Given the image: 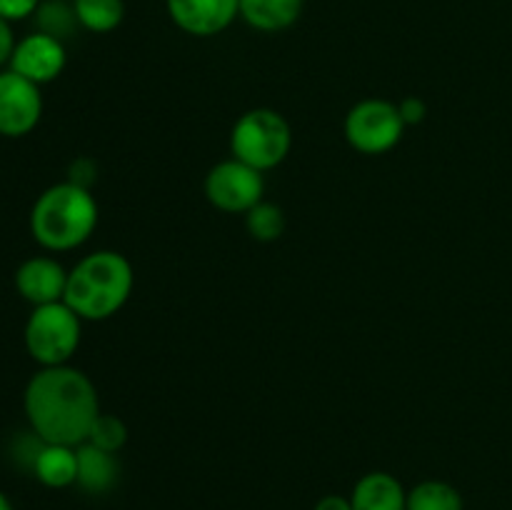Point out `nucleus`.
<instances>
[{"label":"nucleus","instance_id":"nucleus-21","mask_svg":"<svg viewBox=\"0 0 512 510\" xmlns=\"http://www.w3.org/2000/svg\"><path fill=\"white\" fill-rule=\"evenodd\" d=\"M40 3L43 0H0V18L10 20V23L33 18Z\"/></svg>","mask_w":512,"mask_h":510},{"label":"nucleus","instance_id":"nucleus-17","mask_svg":"<svg viewBox=\"0 0 512 510\" xmlns=\"http://www.w3.org/2000/svg\"><path fill=\"white\" fill-rule=\"evenodd\" d=\"M408 510H465V503L453 483L420 480L408 490Z\"/></svg>","mask_w":512,"mask_h":510},{"label":"nucleus","instance_id":"nucleus-11","mask_svg":"<svg viewBox=\"0 0 512 510\" xmlns=\"http://www.w3.org/2000/svg\"><path fill=\"white\" fill-rule=\"evenodd\" d=\"M68 288V270L50 255H35L23 260L15 270V290L33 308L48 303H60Z\"/></svg>","mask_w":512,"mask_h":510},{"label":"nucleus","instance_id":"nucleus-7","mask_svg":"<svg viewBox=\"0 0 512 510\" xmlns=\"http://www.w3.org/2000/svg\"><path fill=\"white\" fill-rule=\"evenodd\" d=\"M203 188L208 203L230 215H245L260 200H265L263 173L235 158L213 165L205 175Z\"/></svg>","mask_w":512,"mask_h":510},{"label":"nucleus","instance_id":"nucleus-3","mask_svg":"<svg viewBox=\"0 0 512 510\" xmlns=\"http://www.w3.org/2000/svg\"><path fill=\"white\" fill-rule=\"evenodd\" d=\"M98 218L100 210L90 188L65 180L38 195L30 210V233L48 253H68L88 243Z\"/></svg>","mask_w":512,"mask_h":510},{"label":"nucleus","instance_id":"nucleus-23","mask_svg":"<svg viewBox=\"0 0 512 510\" xmlns=\"http://www.w3.org/2000/svg\"><path fill=\"white\" fill-rule=\"evenodd\" d=\"M15 45H18V40H15L13 23H10V20H5V18H0V70L8 68V65H10V58H13Z\"/></svg>","mask_w":512,"mask_h":510},{"label":"nucleus","instance_id":"nucleus-14","mask_svg":"<svg viewBox=\"0 0 512 510\" xmlns=\"http://www.w3.org/2000/svg\"><path fill=\"white\" fill-rule=\"evenodd\" d=\"M305 0H240V18L258 33H283L303 15Z\"/></svg>","mask_w":512,"mask_h":510},{"label":"nucleus","instance_id":"nucleus-16","mask_svg":"<svg viewBox=\"0 0 512 510\" xmlns=\"http://www.w3.org/2000/svg\"><path fill=\"white\" fill-rule=\"evenodd\" d=\"M80 28L88 33H113L125 18V0H73Z\"/></svg>","mask_w":512,"mask_h":510},{"label":"nucleus","instance_id":"nucleus-8","mask_svg":"<svg viewBox=\"0 0 512 510\" xmlns=\"http://www.w3.org/2000/svg\"><path fill=\"white\" fill-rule=\"evenodd\" d=\"M43 118V93L40 85L15 70H0V135L3 138H23L33 133Z\"/></svg>","mask_w":512,"mask_h":510},{"label":"nucleus","instance_id":"nucleus-2","mask_svg":"<svg viewBox=\"0 0 512 510\" xmlns=\"http://www.w3.org/2000/svg\"><path fill=\"white\" fill-rule=\"evenodd\" d=\"M135 273L130 260L118 250H95L68 270L65 303L83 323L108 320L123 310L133 293Z\"/></svg>","mask_w":512,"mask_h":510},{"label":"nucleus","instance_id":"nucleus-12","mask_svg":"<svg viewBox=\"0 0 512 510\" xmlns=\"http://www.w3.org/2000/svg\"><path fill=\"white\" fill-rule=\"evenodd\" d=\"M353 510H408V490L385 470L365 473L350 490Z\"/></svg>","mask_w":512,"mask_h":510},{"label":"nucleus","instance_id":"nucleus-24","mask_svg":"<svg viewBox=\"0 0 512 510\" xmlns=\"http://www.w3.org/2000/svg\"><path fill=\"white\" fill-rule=\"evenodd\" d=\"M313 510H353V503L345 495H325L315 503Z\"/></svg>","mask_w":512,"mask_h":510},{"label":"nucleus","instance_id":"nucleus-6","mask_svg":"<svg viewBox=\"0 0 512 510\" xmlns=\"http://www.w3.org/2000/svg\"><path fill=\"white\" fill-rule=\"evenodd\" d=\"M345 140L363 155L390 153L403 140L405 123L398 103L385 98H365L345 115Z\"/></svg>","mask_w":512,"mask_h":510},{"label":"nucleus","instance_id":"nucleus-25","mask_svg":"<svg viewBox=\"0 0 512 510\" xmlns=\"http://www.w3.org/2000/svg\"><path fill=\"white\" fill-rule=\"evenodd\" d=\"M0 510H15V505H13V500L8 498V495L3 493V490H0Z\"/></svg>","mask_w":512,"mask_h":510},{"label":"nucleus","instance_id":"nucleus-15","mask_svg":"<svg viewBox=\"0 0 512 510\" xmlns=\"http://www.w3.org/2000/svg\"><path fill=\"white\" fill-rule=\"evenodd\" d=\"M30 473L45 488H70L78 480V448H73V445L43 443V448L35 455V463Z\"/></svg>","mask_w":512,"mask_h":510},{"label":"nucleus","instance_id":"nucleus-1","mask_svg":"<svg viewBox=\"0 0 512 510\" xmlns=\"http://www.w3.org/2000/svg\"><path fill=\"white\" fill-rule=\"evenodd\" d=\"M23 410L43 443L73 448L88 440L95 418L103 413L93 380L70 363L40 368L25 385Z\"/></svg>","mask_w":512,"mask_h":510},{"label":"nucleus","instance_id":"nucleus-5","mask_svg":"<svg viewBox=\"0 0 512 510\" xmlns=\"http://www.w3.org/2000/svg\"><path fill=\"white\" fill-rule=\"evenodd\" d=\"M83 338V318L65 300L33 308L25 323V350L40 368L68 365Z\"/></svg>","mask_w":512,"mask_h":510},{"label":"nucleus","instance_id":"nucleus-18","mask_svg":"<svg viewBox=\"0 0 512 510\" xmlns=\"http://www.w3.org/2000/svg\"><path fill=\"white\" fill-rule=\"evenodd\" d=\"M35 20V30L45 35H53L58 40H68L73 38L75 30L80 28L78 15H75L73 0H43L38 5L33 15Z\"/></svg>","mask_w":512,"mask_h":510},{"label":"nucleus","instance_id":"nucleus-10","mask_svg":"<svg viewBox=\"0 0 512 510\" xmlns=\"http://www.w3.org/2000/svg\"><path fill=\"white\" fill-rule=\"evenodd\" d=\"M170 20L193 38L225 33L240 18V0H165Z\"/></svg>","mask_w":512,"mask_h":510},{"label":"nucleus","instance_id":"nucleus-20","mask_svg":"<svg viewBox=\"0 0 512 510\" xmlns=\"http://www.w3.org/2000/svg\"><path fill=\"white\" fill-rule=\"evenodd\" d=\"M85 443L98 445V448L108 450V453H120V450L125 448V443H128V425H125L118 415L100 413L98 418H95Z\"/></svg>","mask_w":512,"mask_h":510},{"label":"nucleus","instance_id":"nucleus-13","mask_svg":"<svg viewBox=\"0 0 512 510\" xmlns=\"http://www.w3.org/2000/svg\"><path fill=\"white\" fill-rule=\"evenodd\" d=\"M120 463L118 453L98 448L93 443L78 445V485L88 495H105L118 485Z\"/></svg>","mask_w":512,"mask_h":510},{"label":"nucleus","instance_id":"nucleus-22","mask_svg":"<svg viewBox=\"0 0 512 510\" xmlns=\"http://www.w3.org/2000/svg\"><path fill=\"white\" fill-rule=\"evenodd\" d=\"M398 110L405 128H408V125H420L425 120V115H428V105H425V100H420L418 95H408V98L400 100Z\"/></svg>","mask_w":512,"mask_h":510},{"label":"nucleus","instance_id":"nucleus-4","mask_svg":"<svg viewBox=\"0 0 512 510\" xmlns=\"http://www.w3.org/2000/svg\"><path fill=\"white\" fill-rule=\"evenodd\" d=\"M293 130L288 120L270 108H253L235 120L230 130V158L268 173L288 158Z\"/></svg>","mask_w":512,"mask_h":510},{"label":"nucleus","instance_id":"nucleus-9","mask_svg":"<svg viewBox=\"0 0 512 510\" xmlns=\"http://www.w3.org/2000/svg\"><path fill=\"white\" fill-rule=\"evenodd\" d=\"M65 63H68V50H65L63 40L33 30L18 40L8 68L28 78L30 83L45 85L53 83L63 73Z\"/></svg>","mask_w":512,"mask_h":510},{"label":"nucleus","instance_id":"nucleus-19","mask_svg":"<svg viewBox=\"0 0 512 510\" xmlns=\"http://www.w3.org/2000/svg\"><path fill=\"white\" fill-rule=\"evenodd\" d=\"M245 228H248L250 238H255L258 243H273L285 233L283 208L268 203V200H260L255 208L245 213Z\"/></svg>","mask_w":512,"mask_h":510}]
</instances>
